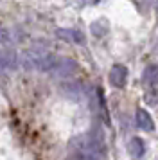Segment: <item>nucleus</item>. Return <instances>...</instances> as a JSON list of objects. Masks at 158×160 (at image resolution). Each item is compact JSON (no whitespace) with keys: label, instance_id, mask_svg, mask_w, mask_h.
Segmentation results:
<instances>
[{"label":"nucleus","instance_id":"f257e3e1","mask_svg":"<svg viewBox=\"0 0 158 160\" xmlns=\"http://www.w3.org/2000/svg\"><path fill=\"white\" fill-rule=\"evenodd\" d=\"M70 160H106V146L102 137L95 133H83L70 140L68 144Z\"/></svg>","mask_w":158,"mask_h":160},{"label":"nucleus","instance_id":"f03ea898","mask_svg":"<svg viewBox=\"0 0 158 160\" xmlns=\"http://www.w3.org/2000/svg\"><path fill=\"white\" fill-rule=\"evenodd\" d=\"M18 65V58L16 52L11 49H4L0 51V72H11Z\"/></svg>","mask_w":158,"mask_h":160},{"label":"nucleus","instance_id":"7ed1b4c3","mask_svg":"<svg viewBox=\"0 0 158 160\" xmlns=\"http://www.w3.org/2000/svg\"><path fill=\"white\" fill-rule=\"evenodd\" d=\"M126 81H128V68L124 65H115L110 70V83L115 88H122L126 85Z\"/></svg>","mask_w":158,"mask_h":160},{"label":"nucleus","instance_id":"20e7f679","mask_svg":"<svg viewBox=\"0 0 158 160\" xmlns=\"http://www.w3.org/2000/svg\"><path fill=\"white\" fill-rule=\"evenodd\" d=\"M76 70H77V63H76V61L67 59V58H59L52 72H56L57 76H61V78H67V76H72Z\"/></svg>","mask_w":158,"mask_h":160},{"label":"nucleus","instance_id":"39448f33","mask_svg":"<svg viewBox=\"0 0 158 160\" xmlns=\"http://www.w3.org/2000/svg\"><path fill=\"white\" fill-rule=\"evenodd\" d=\"M136 126H138L140 130H144V131H153L155 130V122H153V119H151V115L144 108L136 110Z\"/></svg>","mask_w":158,"mask_h":160},{"label":"nucleus","instance_id":"423d86ee","mask_svg":"<svg viewBox=\"0 0 158 160\" xmlns=\"http://www.w3.org/2000/svg\"><path fill=\"white\" fill-rule=\"evenodd\" d=\"M128 149H129V155H131V157H135V158H138V157H142V155H144V151H146V146H144L142 138L133 137L131 140H129Z\"/></svg>","mask_w":158,"mask_h":160},{"label":"nucleus","instance_id":"0eeeda50","mask_svg":"<svg viewBox=\"0 0 158 160\" xmlns=\"http://www.w3.org/2000/svg\"><path fill=\"white\" fill-rule=\"evenodd\" d=\"M144 81L149 87H156L158 85V65H149L144 70Z\"/></svg>","mask_w":158,"mask_h":160},{"label":"nucleus","instance_id":"6e6552de","mask_svg":"<svg viewBox=\"0 0 158 160\" xmlns=\"http://www.w3.org/2000/svg\"><path fill=\"white\" fill-rule=\"evenodd\" d=\"M57 36H59V38H67V40L76 42V43H85V36H83V32H79V31H76V29L59 31V32H57Z\"/></svg>","mask_w":158,"mask_h":160},{"label":"nucleus","instance_id":"1a4fd4ad","mask_svg":"<svg viewBox=\"0 0 158 160\" xmlns=\"http://www.w3.org/2000/svg\"><path fill=\"white\" fill-rule=\"evenodd\" d=\"M144 99H146V102H147L149 106H156L158 104V88H153L149 92H146Z\"/></svg>","mask_w":158,"mask_h":160},{"label":"nucleus","instance_id":"9d476101","mask_svg":"<svg viewBox=\"0 0 158 160\" xmlns=\"http://www.w3.org/2000/svg\"><path fill=\"white\" fill-rule=\"evenodd\" d=\"M0 43L2 45L11 43V32H9L7 29H0Z\"/></svg>","mask_w":158,"mask_h":160},{"label":"nucleus","instance_id":"9b49d317","mask_svg":"<svg viewBox=\"0 0 158 160\" xmlns=\"http://www.w3.org/2000/svg\"><path fill=\"white\" fill-rule=\"evenodd\" d=\"M156 11H158V0H156Z\"/></svg>","mask_w":158,"mask_h":160}]
</instances>
